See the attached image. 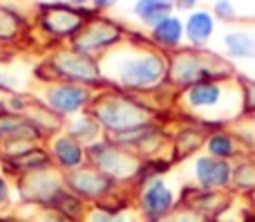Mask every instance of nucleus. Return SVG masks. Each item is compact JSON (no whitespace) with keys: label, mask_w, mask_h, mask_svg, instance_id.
Instances as JSON below:
<instances>
[{"label":"nucleus","mask_w":255,"mask_h":222,"mask_svg":"<svg viewBox=\"0 0 255 222\" xmlns=\"http://www.w3.org/2000/svg\"><path fill=\"white\" fill-rule=\"evenodd\" d=\"M197 175L204 184L213 187V184H224L229 178V166L224 162H213V160H202L197 164Z\"/></svg>","instance_id":"obj_1"},{"label":"nucleus","mask_w":255,"mask_h":222,"mask_svg":"<svg viewBox=\"0 0 255 222\" xmlns=\"http://www.w3.org/2000/svg\"><path fill=\"white\" fill-rule=\"evenodd\" d=\"M143 205H145V211H148L150 216H161L163 211L170 207V193L163 189V184L157 182L148 193H145Z\"/></svg>","instance_id":"obj_2"},{"label":"nucleus","mask_w":255,"mask_h":222,"mask_svg":"<svg viewBox=\"0 0 255 222\" xmlns=\"http://www.w3.org/2000/svg\"><path fill=\"white\" fill-rule=\"evenodd\" d=\"M168 9H170V2H168V0H139V4H136V13L148 22L163 20Z\"/></svg>","instance_id":"obj_3"},{"label":"nucleus","mask_w":255,"mask_h":222,"mask_svg":"<svg viewBox=\"0 0 255 222\" xmlns=\"http://www.w3.org/2000/svg\"><path fill=\"white\" fill-rule=\"evenodd\" d=\"M211 31H213V22H211V18H208V13L197 11V13H193V16H190V20H188V36L193 40L202 43V40H206L208 36H211Z\"/></svg>","instance_id":"obj_4"},{"label":"nucleus","mask_w":255,"mask_h":222,"mask_svg":"<svg viewBox=\"0 0 255 222\" xmlns=\"http://www.w3.org/2000/svg\"><path fill=\"white\" fill-rule=\"evenodd\" d=\"M226 45L238 56H255V38L247 31H235L226 38Z\"/></svg>","instance_id":"obj_5"},{"label":"nucleus","mask_w":255,"mask_h":222,"mask_svg":"<svg viewBox=\"0 0 255 222\" xmlns=\"http://www.w3.org/2000/svg\"><path fill=\"white\" fill-rule=\"evenodd\" d=\"M157 38L161 40V43H168V45H172V43H177L179 40V36H181V25H179V20L177 18H163L161 22L157 25Z\"/></svg>","instance_id":"obj_6"},{"label":"nucleus","mask_w":255,"mask_h":222,"mask_svg":"<svg viewBox=\"0 0 255 222\" xmlns=\"http://www.w3.org/2000/svg\"><path fill=\"white\" fill-rule=\"evenodd\" d=\"M217 97H220V88L217 85L204 83L190 90V103L193 106H211V103L217 101Z\"/></svg>","instance_id":"obj_7"},{"label":"nucleus","mask_w":255,"mask_h":222,"mask_svg":"<svg viewBox=\"0 0 255 222\" xmlns=\"http://www.w3.org/2000/svg\"><path fill=\"white\" fill-rule=\"evenodd\" d=\"M81 99H83V92H74V90H63V92L54 94V103L63 110H74L81 103Z\"/></svg>","instance_id":"obj_8"},{"label":"nucleus","mask_w":255,"mask_h":222,"mask_svg":"<svg viewBox=\"0 0 255 222\" xmlns=\"http://www.w3.org/2000/svg\"><path fill=\"white\" fill-rule=\"evenodd\" d=\"M58 155H61V160L65 162L67 166L79 164V160H81L79 148H76L74 144H70V142H61V144H58Z\"/></svg>","instance_id":"obj_9"},{"label":"nucleus","mask_w":255,"mask_h":222,"mask_svg":"<svg viewBox=\"0 0 255 222\" xmlns=\"http://www.w3.org/2000/svg\"><path fill=\"white\" fill-rule=\"evenodd\" d=\"M211 151L217 155H229L233 148H231V139L229 137H213L211 139Z\"/></svg>","instance_id":"obj_10"},{"label":"nucleus","mask_w":255,"mask_h":222,"mask_svg":"<svg viewBox=\"0 0 255 222\" xmlns=\"http://www.w3.org/2000/svg\"><path fill=\"white\" fill-rule=\"evenodd\" d=\"M217 13H224V18H233V9H231V4L226 2V0H220V2H217Z\"/></svg>","instance_id":"obj_11"},{"label":"nucleus","mask_w":255,"mask_h":222,"mask_svg":"<svg viewBox=\"0 0 255 222\" xmlns=\"http://www.w3.org/2000/svg\"><path fill=\"white\" fill-rule=\"evenodd\" d=\"M177 2H179L181 7H190V4H195V0H177Z\"/></svg>","instance_id":"obj_12"},{"label":"nucleus","mask_w":255,"mask_h":222,"mask_svg":"<svg viewBox=\"0 0 255 222\" xmlns=\"http://www.w3.org/2000/svg\"><path fill=\"white\" fill-rule=\"evenodd\" d=\"M4 198V184H2V180H0V200Z\"/></svg>","instance_id":"obj_13"},{"label":"nucleus","mask_w":255,"mask_h":222,"mask_svg":"<svg viewBox=\"0 0 255 222\" xmlns=\"http://www.w3.org/2000/svg\"><path fill=\"white\" fill-rule=\"evenodd\" d=\"M97 2H99V4H112L115 0H97Z\"/></svg>","instance_id":"obj_14"},{"label":"nucleus","mask_w":255,"mask_h":222,"mask_svg":"<svg viewBox=\"0 0 255 222\" xmlns=\"http://www.w3.org/2000/svg\"><path fill=\"white\" fill-rule=\"evenodd\" d=\"M76 2H81V0H76Z\"/></svg>","instance_id":"obj_15"},{"label":"nucleus","mask_w":255,"mask_h":222,"mask_svg":"<svg viewBox=\"0 0 255 222\" xmlns=\"http://www.w3.org/2000/svg\"><path fill=\"white\" fill-rule=\"evenodd\" d=\"M253 88H255V85H253Z\"/></svg>","instance_id":"obj_16"}]
</instances>
